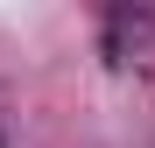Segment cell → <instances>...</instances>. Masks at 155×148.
Here are the masks:
<instances>
[{"label":"cell","mask_w":155,"mask_h":148,"mask_svg":"<svg viewBox=\"0 0 155 148\" xmlns=\"http://www.w3.org/2000/svg\"><path fill=\"white\" fill-rule=\"evenodd\" d=\"M148 35H155V21H148L141 7H134V14H127V7H113V14H106V49H113V57H127V49H141Z\"/></svg>","instance_id":"obj_1"}]
</instances>
